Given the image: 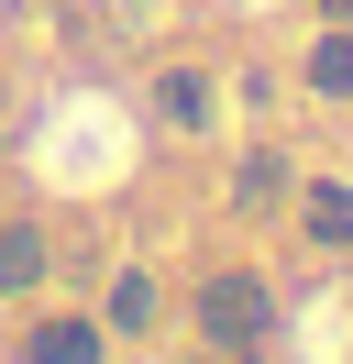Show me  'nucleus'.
I'll use <instances>...</instances> for the list:
<instances>
[{
    "instance_id": "5",
    "label": "nucleus",
    "mask_w": 353,
    "mask_h": 364,
    "mask_svg": "<svg viewBox=\"0 0 353 364\" xmlns=\"http://www.w3.org/2000/svg\"><path fill=\"white\" fill-rule=\"evenodd\" d=\"M33 364H88V331H33Z\"/></svg>"
},
{
    "instance_id": "2",
    "label": "nucleus",
    "mask_w": 353,
    "mask_h": 364,
    "mask_svg": "<svg viewBox=\"0 0 353 364\" xmlns=\"http://www.w3.org/2000/svg\"><path fill=\"white\" fill-rule=\"evenodd\" d=\"M309 232H320V243H353V199L342 188H309Z\"/></svg>"
},
{
    "instance_id": "1",
    "label": "nucleus",
    "mask_w": 353,
    "mask_h": 364,
    "mask_svg": "<svg viewBox=\"0 0 353 364\" xmlns=\"http://www.w3.org/2000/svg\"><path fill=\"white\" fill-rule=\"evenodd\" d=\"M210 342H265V287L254 276H210Z\"/></svg>"
},
{
    "instance_id": "4",
    "label": "nucleus",
    "mask_w": 353,
    "mask_h": 364,
    "mask_svg": "<svg viewBox=\"0 0 353 364\" xmlns=\"http://www.w3.org/2000/svg\"><path fill=\"white\" fill-rule=\"evenodd\" d=\"M110 320H122V331H144V320H154V287H144V276H122V287H110Z\"/></svg>"
},
{
    "instance_id": "3",
    "label": "nucleus",
    "mask_w": 353,
    "mask_h": 364,
    "mask_svg": "<svg viewBox=\"0 0 353 364\" xmlns=\"http://www.w3.org/2000/svg\"><path fill=\"white\" fill-rule=\"evenodd\" d=\"M22 276H44V243L33 232H0V287H22Z\"/></svg>"
}]
</instances>
